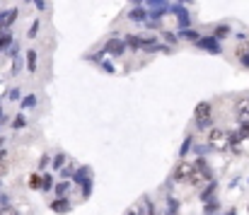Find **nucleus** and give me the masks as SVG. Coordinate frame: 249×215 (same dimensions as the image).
<instances>
[{
    "instance_id": "obj_8",
    "label": "nucleus",
    "mask_w": 249,
    "mask_h": 215,
    "mask_svg": "<svg viewBox=\"0 0 249 215\" xmlns=\"http://www.w3.org/2000/svg\"><path fill=\"white\" fill-rule=\"evenodd\" d=\"M17 19V7H10V10H0V32L2 29H10V24Z\"/></svg>"
},
{
    "instance_id": "obj_15",
    "label": "nucleus",
    "mask_w": 249,
    "mask_h": 215,
    "mask_svg": "<svg viewBox=\"0 0 249 215\" xmlns=\"http://www.w3.org/2000/svg\"><path fill=\"white\" fill-rule=\"evenodd\" d=\"M66 162H68V157H66L63 152H58V155L53 157V162H51V169H53V172H58V169H63V167H66Z\"/></svg>"
},
{
    "instance_id": "obj_9",
    "label": "nucleus",
    "mask_w": 249,
    "mask_h": 215,
    "mask_svg": "<svg viewBox=\"0 0 249 215\" xmlns=\"http://www.w3.org/2000/svg\"><path fill=\"white\" fill-rule=\"evenodd\" d=\"M49 208H51L53 213H68V211H71V203H68V198H66V196H58Z\"/></svg>"
},
{
    "instance_id": "obj_12",
    "label": "nucleus",
    "mask_w": 249,
    "mask_h": 215,
    "mask_svg": "<svg viewBox=\"0 0 249 215\" xmlns=\"http://www.w3.org/2000/svg\"><path fill=\"white\" fill-rule=\"evenodd\" d=\"M10 44H12V32H10V29H2V32H0V51L5 54V51L10 49Z\"/></svg>"
},
{
    "instance_id": "obj_3",
    "label": "nucleus",
    "mask_w": 249,
    "mask_h": 215,
    "mask_svg": "<svg viewBox=\"0 0 249 215\" xmlns=\"http://www.w3.org/2000/svg\"><path fill=\"white\" fill-rule=\"evenodd\" d=\"M172 15L177 17V27L179 29H186L191 24V17H189V10L184 7V2H174L172 5Z\"/></svg>"
},
{
    "instance_id": "obj_14",
    "label": "nucleus",
    "mask_w": 249,
    "mask_h": 215,
    "mask_svg": "<svg viewBox=\"0 0 249 215\" xmlns=\"http://www.w3.org/2000/svg\"><path fill=\"white\" fill-rule=\"evenodd\" d=\"M237 61H240L245 68H249V46L247 44H242V46L237 49Z\"/></svg>"
},
{
    "instance_id": "obj_25",
    "label": "nucleus",
    "mask_w": 249,
    "mask_h": 215,
    "mask_svg": "<svg viewBox=\"0 0 249 215\" xmlns=\"http://www.w3.org/2000/svg\"><path fill=\"white\" fill-rule=\"evenodd\" d=\"M167 211H169V215H177V211H179V203H177L174 198H169V208H167Z\"/></svg>"
},
{
    "instance_id": "obj_7",
    "label": "nucleus",
    "mask_w": 249,
    "mask_h": 215,
    "mask_svg": "<svg viewBox=\"0 0 249 215\" xmlns=\"http://www.w3.org/2000/svg\"><path fill=\"white\" fill-rule=\"evenodd\" d=\"M196 46H198V49H206V51H211V54H220V44H218L215 36H201V39L196 41Z\"/></svg>"
},
{
    "instance_id": "obj_33",
    "label": "nucleus",
    "mask_w": 249,
    "mask_h": 215,
    "mask_svg": "<svg viewBox=\"0 0 249 215\" xmlns=\"http://www.w3.org/2000/svg\"><path fill=\"white\" fill-rule=\"evenodd\" d=\"M126 215H141V208L136 206V208H131V211H128V213H126Z\"/></svg>"
},
{
    "instance_id": "obj_23",
    "label": "nucleus",
    "mask_w": 249,
    "mask_h": 215,
    "mask_svg": "<svg viewBox=\"0 0 249 215\" xmlns=\"http://www.w3.org/2000/svg\"><path fill=\"white\" fill-rule=\"evenodd\" d=\"M213 191H215V184H208V189L201 194V198H203V201H208V198L213 196Z\"/></svg>"
},
{
    "instance_id": "obj_29",
    "label": "nucleus",
    "mask_w": 249,
    "mask_h": 215,
    "mask_svg": "<svg viewBox=\"0 0 249 215\" xmlns=\"http://www.w3.org/2000/svg\"><path fill=\"white\" fill-rule=\"evenodd\" d=\"M99 66H102V68H104V71H107V72H116V71H114V66H111L109 61H102Z\"/></svg>"
},
{
    "instance_id": "obj_35",
    "label": "nucleus",
    "mask_w": 249,
    "mask_h": 215,
    "mask_svg": "<svg viewBox=\"0 0 249 215\" xmlns=\"http://www.w3.org/2000/svg\"><path fill=\"white\" fill-rule=\"evenodd\" d=\"M177 2H189V0H177Z\"/></svg>"
},
{
    "instance_id": "obj_21",
    "label": "nucleus",
    "mask_w": 249,
    "mask_h": 215,
    "mask_svg": "<svg viewBox=\"0 0 249 215\" xmlns=\"http://www.w3.org/2000/svg\"><path fill=\"white\" fill-rule=\"evenodd\" d=\"M24 124H27V119H24L22 114H17V116H15V121H12V131H17V128H24Z\"/></svg>"
},
{
    "instance_id": "obj_10",
    "label": "nucleus",
    "mask_w": 249,
    "mask_h": 215,
    "mask_svg": "<svg viewBox=\"0 0 249 215\" xmlns=\"http://www.w3.org/2000/svg\"><path fill=\"white\" fill-rule=\"evenodd\" d=\"M126 17H128L131 22H148V12H145L141 5H136V7H133V10L126 15Z\"/></svg>"
},
{
    "instance_id": "obj_37",
    "label": "nucleus",
    "mask_w": 249,
    "mask_h": 215,
    "mask_svg": "<svg viewBox=\"0 0 249 215\" xmlns=\"http://www.w3.org/2000/svg\"><path fill=\"white\" fill-rule=\"evenodd\" d=\"M228 215H235V213H228Z\"/></svg>"
},
{
    "instance_id": "obj_28",
    "label": "nucleus",
    "mask_w": 249,
    "mask_h": 215,
    "mask_svg": "<svg viewBox=\"0 0 249 215\" xmlns=\"http://www.w3.org/2000/svg\"><path fill=\"white\" fill-rule=\"evenodd\" d=\"M19 92H22V90H19V87H12V90H10V94H7V97H10V99H15V102H17V99H19Z\"/></svg>"
},
{
    "instance_id": "obj_2",
    "label": "nucleus",
    "mask_w": 249,
    "mask_h": 215,
    "mask_svg": "<svg viewBox=\"0 0 249 215\" xmlns=\"http://www.w3.org/2000/svg\"><path fill=\"white\" fill-rule=\"evenodd\" d=\"M211 119H213V107H211V102H198L196 109H194V121H196V126H198V128H206V126L211 124Z\"/></svg>"
},
{
    "instance_id": "obj_22",
    "label": "nucleus",
    "mask_w": 249,
    "mask_h": 215,
    "mask_svg": "<svg viewBox=\"0 0 249 215\" xmlns=\"http://www.w3.org/2000/svg\"><path fill=\"white\" fill-rule=\"evenodd\" d=\"M191 141H194L191 136H186V138H184V143H181V150H179V155H181V157H184V155H186V152L191 150Z\"/></svg>"
},
{
    "instance_id": "obj_24",
    "label": "nucleus",
    "mask_w": 249,
    "mask_h": 215,
    "mask_svg": "<svg viewBox=\"0 0 249 215\" xmlns=\"http://www.w3.org/2000/svg\"><path fill=\"white\" fill-rule=\"evenodd\" d=\"M162 36H165V39H167V41H169V44H177V41H179V34L174 36L172 32H162Z\"/></svg>"
},
{
    "instance_id": "obj_19",
    "label": "nucleus",
    "mask_w": 249,
    "mask_h": 215,
    "mask_svg": "<svg viewBox=\"0 0 249 215\" xmlns=\"http://www.w3.org/2000/svg\"><path fill=\"white\" fill-rule=\"evenodd\" d=\"M34 104H36V97H34V94H27V97L22 99V111H27V109H32Z\"/></svg>"
},
{
    "instance_id": "obj_17",
    "label": "nucleus",
    "mask_w": 249,
    "mask_h": 215,
    "mask_svg": "<svg viewBox=\"0 0 249 215\" xmlns=\"http://www.w3.org/2000/svg\"><path fill=\"white\" fill-rule=\"evenodd\" d=\"M228 34H230V27H228V24H218V27L213 29V36H215V39H225Z\"/></svg>"
},
{
    "instance_id": "obj_16",
    "label": "nucleus",
    "mask_w": 249,
    "mask_h": 215,
    "mask_svg": "<svg viewBox=\"0 0 249 215\" xmlns=\"http://www.w3.org/2000/svg\"><path fill=\"white\" fill-rule=\"evenodd\" d=\"M51 186H53V177H51L49 172H44V174H41V184H39V189H41V191H51Z\"/></svg>"
},
{
    "instance_id": "obj_18",
    "label": "nucleus",
    "mask_w": 249,
    "mask_h": 215,
    "mask_svg": "<svg viewBox=\"0 0 249 215\" xmlns=\"http://www.w3.org/2000/svg\"><path fill=\"white\" fill-rule=\"evenodd\" d=\"M68 189H71V181H61V184H56V186H53L56 196H68Z\"/></svg>"
},
{
    "instance_id": "obj_11",
    "label": "nucleus",
    "mask_w": 249,
    "mask_h": 215,
    "mask_svg": "<svg viewBox=\"0 0 249 215\" xmlns=\"http://www.w3.org/2000/svg\"><path fill=\"white\" fill-rule=\"evenodd\" d=\"M36 63H39V51H27V71L36 72Z\"/></svg>"
},
{
    "instance_id": "obj_27",
    "label": "nucleus",
    "mask_w": 249,
    "mask_h": 215,
    "mask_svg": "<svg viewBox=\"0 0 249 215\" xmlns=\"http://www.w3.org/2000/svg\"><path fill=\"white\" fill-rule=\"evenodd\" d=\"M0 215H19V213H17V208H10V206H5V208H0Z\"/></svg>"
},
{
    "instance_id": "obj_34",
    "label": "nucleus",
    "mask_w": 249,
    "mask_h": 215,
    "mask_svg": "<svg viewBox=\"0 0 249 215\" xmlns=\"http://www.w3.org/2000/svg\"><path fill=\"white\" fill-rule=\"evenodd\" d=\"M131 2H133V5H141V2H143V0H131Z\"/></svg>"
},
{
    "instance_id": "obj_31",
    "label": "nucleus",
    "mask_w": 249,
    "mask_h": 215,
    "mask_svg": "<svg viewBox=\"0 0 249 215\" xmlns=\"http://www.w3.org/2000/svg\"><path fill=\"white\" fill-rule=\"evenodd\" d=\"M148 2H150L153 7H162V5H165L167 0H148Z\"/></svg>"
},
{
    "instance_id": "obj_5",
    "label": "nucleus",
    "mask_w": 249,
    "mask_h": 215,
    "mask_svg": "<svg viewBox=\"0 0 249 215\" xmlns=\"http://www.w3.org/2000/svg\"><path fill=\"white\" fill-rule=\"evenodd\" d=\"M126 39H109L107 41V46H104V51L109 54V56H124L126 54Z\"/></svg>"
},
{
    "instance_id": "obj_6",
    "label": "nucleus",
    "mask_w": 249,
    "mask_h": 215,
    "mask_svg": "<svg viewBox=\"0 0 249 215\" xmlns=\"http://www.w3.org/2000/svg\"><path fill=\"white\" fill-rule=\"evenodd\" d=\"M235 119H237L242 126H247L249 124V97L240 99V102L235 104Z\"/></svg>"
},
{
    "instance_id": "obj_30",
    "label": "nucleus",
    "mask_w": 249,
    "mask_h": 215,
    "mask_svg": "<svg viewBox=\"0 0 249 215\" xmlns=\"http://www.w3.org/2000/svg\"><path fill=\"white\" fill-rule=\"evenodd\" d=\"M34 5H36V10H39V12H44V10H46V0H34Z\"/></svg>"
},
{
    "instance_id": "obj_1",
    "label": "nucleus",
    "mask_w": 249,
    "mask_h": 215,
    "mask_svg": "<svg viewBox=\"0 0 249 215\" xmlns=\"http://www.w3.org/2000/svg\"><path fill=\"white\" fill-rule=\"evenodd\" d=\"M230 143H232V138H230L228 131H223V128H211V133H208V147H211V150H228Z\"/></svg>"
},
{
    "instance_id": "obj_4",
    "label": "nucleus",
    "mask_w": 249,
    "mask_h": 215,
    "mask_svg": "<svg viewBox=\"0 0 249 215\" xmlns=\"http://www.w3.org/2000/svg\"><path fill=\"white\" fill-rule=\"evenodd\" d=\"M191 174H194V164H189V162H179V164L174 167V172H172V179H174V181H189Z\"/></svg>"
},
{
    "instance_id": "obj_26",
    "label": "nucleus",
    "mask_w": 249,
    "mask_h": 215,
    "mask_svg": "<svg viewBox=\"0 0 249 215\" xmlns=\"http://www.w3.org/2000/svg\"><path fill=\"white\" fill-rule=\"evenodd\" d=\"M29 184H32V189H39V184H41V174H34V177L29 179Z\"/></svg>"
},
{
    "instance_id": "obj_20",
    "label": "nucleus",
    "mask_w": 249,
    "mask_h": 215,
    "mask_svg": "<svg viewBox=\"0 0 249 215\" xmlns=\"http://www.w3.org/2000/svg\"><path fill=\"white\" fill-rule=\"evenodd\" d=\"M39 24H41V19H34V22H32V27H29V34H27L29 39H36V34H39Z\"/></svg>"
},
{
    "instance_id": "obj_13",
    "label": "nucleus",
    "mask_w": 249,
    "mask_h": 215,
    "mask_svg": "<svg viewBox=\"0 0 249 215\" xmlns=\"http://www.w3.org/2000/svg\"><path fill=\"white\" fill-rule=\"evenodd\" d=\"M179 39H186V41H198L201 39V32H196V29H181L179 32Z\"/></svg>"
},
{
    "instance_id": "obj_32",
    "label": "nucleus",
    "mask_w": 249,
    "mask_h": 215,
    "mask_svg": "<svg viewBox=\"0 0 249 215\" xmlns=\"http://www.w3.org/2000/svg\"><path fill=\"white\" fill-rule=\"evenodd\" d=\"M215 208H218V203H208V206H206V213H213Z\"/></svg>"
},
{
    "instance_id": "obj_36",
    "label": "nucleus",
    "mask_w": 249,
    "mask_h": 215,
    "mask_svg": "<svg viewBox=\"0 0 249 215\" xmlns=\"http://www.w3.org/2000/svg\"><path fill=\"white\" fill-rule=\"evenodd\" d=\"M0 116H2V109H0Z\"/></svg>"
}]
</instances>
